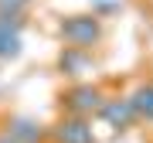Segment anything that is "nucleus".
Segmentation results:
<instances>
[{"instance_id":"1","label":"nucleus","mask_w":153,"mask_h":143,"mask_svg":"<svg viewBox=\"0 0 153 143\" xmlns=\"http://www.w3.org/2000/svg\"><path fill=\"white\" fill-rule=\"evenodd\" d=\"M102 21L99 14H68L58 21V38L68 44V48H82V51H92L99 41H102Z\"/></svg>"},{"instance_id":"2","label":"nucleus","mask_w":153,"mask_h":143,"mask_svg":"<svg viewBox=\"0 0 153 143\" xmlns=\"http://www.w3.org/2000/svg\"><path fill=\"white\" fill-rule=\"evenodd\" d=\"M102 102H105L102 89L92 85V82H75L61 92V109L68 116H95L102 109Z\"/></svg>"},{"instance_id":"3","label":"nucleus","mask_w":153,"mask_h":143,"mask_svg":"<svg viewBox=\"0 0 153 143\" xmlns=\"http://www.w3.org/2000/svg\"><path fill=\"white\" fill-rule=\"evenodd\" d=\"M21 31H24V14L21 10H0V61L21 58V51H24Z\"/></svg>"},{"instance_id":"4","label":"nucleus","mask_w":153,"mask_h":143,"mask_svg":"<svg viewBox=\"0 0 153 143\" xmlns=\"http://www.w3.org/2000/svg\"><path fill=\"white\" fill-rule=\"evenodd\" d=\"M55 140L58 143H95V133H92V123H88V116H61L55 123Z\"/></svg>"},{"instance_id":"5","label":"nucleus","mask_w":153,"mask_h":143,"mask_svg":"<svg viewBox=\"0 0 153 143\" xmlns=\"http://www.w3.org/2000/svg\"><path fill=\"white\" fill-rule=\"evenodd\" d=\"M95 116H99L112 133H126L133 123H136V112H133V106H129V95H126V99H105L102 109H99Z\"/></svg>"},{"instance_id":"6","label":"nucleus","mask_w":153,"mask_h":143,"mask_svg":"<svg viewBox=\"0 0 153 143\" xmlns=\"http://www.w3.org/2000/svg\"><path fill=\"white\" fill-rule=\"evenodd\" d=\"M7 133H10L17 143H44L48 140V130H44L38 119H31V116H10V119H7Z\"/></svg>"},{"instance_id":"7","label":"nucleus","mask_w":153,"mask_h":143,"mask_svg":"<svg viewBox=\"0 0 153 143\" xmlns=\"http://www.w3.org/2000/svg\"><path fill=\"white\" fill-rule=\"evenodd\" d=\"M58 68H61V75H82V72H88L92 68V58H88V51H82V48H61V55H58Z\"/></svg>"},{"instance_id":"8","label":"nucleus","mask_w":153,"mask_h":143,"mask_svg":"<svg viewBox=\"0 0 153 143\" xmlns=\"http://www.w3.org/2000/svg\"><path fill=\"white\" fill-rule=\"evenodd\" d=\"M129 106H133V112H136V119L153 123V85H150V82L136 85V89L129 92Z\"/></svg>"},{"instance_id":"9","label":"nucleus","mask_w":153,"mask_h":143,"mask_svg":"<svg viewBox=\"0 0 153 143\" xmlns=\"http://www.w3.org/2000/svg\"><path fill=\"white\" fill-rule=\"evenodd\" d=\"M27 4H31V0H0V10H21L24 14Z\"/></svg>"},{"instance_id":"10","label":"nucleus","mask_w":153,"mask_h":143,"mask_svg":"<svg viewBox=\"0 0 153 143\" xmlns=\"http://www.w3.org/2000/svg\"><path fill=\"white\" fill-rule=\"evenodd\" d=\"M0 143H17V140H14V136H10V133H7V130H4V133H0Z\"/></svg>"}]
</instances>
